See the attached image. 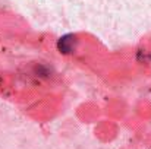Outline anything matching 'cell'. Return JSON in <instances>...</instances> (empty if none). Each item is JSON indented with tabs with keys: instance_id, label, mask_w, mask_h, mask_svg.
<instances>
[{
	"instance_id": "cell-1",
	"label": "cell",
	"mask_w": 151,
	"mask_h": 149,
	"mask_svg": "<svg viewBox=\"0 0 151 149\" xmlns=\"http://www.w3.org/2000/svg\"><path fill=\"white\" fill-rule=\"evenodd\" d=\"M75 40V38H73ZM72 40V37H63L59 41V50L62 53H70L75 47V41Z\"/></svg>"
}]
</instances>
